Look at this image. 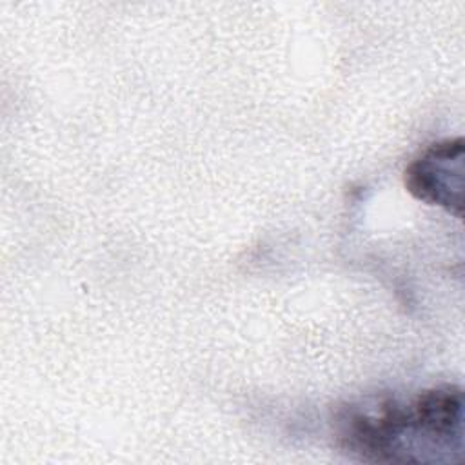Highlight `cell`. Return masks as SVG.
<instances>
[{"mask_svg": "<svg viewBox=\"0 0 465 465\" xmlns=\"http://www.w3.org/2000/svg\"><path fill=\"white\" fill-rule=\"evenodd\" d=\"M340 447L376 463H458L463 458V392L440 385L409 401L374 394L334 414Z\"/></svg>", "mask_w": 465, "mask_h": 465, "instance_id": "cell-1", "label": "cell"}, {"mask_svg": "<svg viewBox=\"0 0 465 465\" xmlns=\"http://www.w3.org/2000/svg\"><path fill=\"white\" fill-rule=\"evenodd\" d=\"M463 138H447L430 143L405 169L407 191L429 203L463 216Z\"/></svg>", "mask_w": 465, "mask_h": 465, "instance_id": "cell-2", "label": "cell"}]
</instances>
